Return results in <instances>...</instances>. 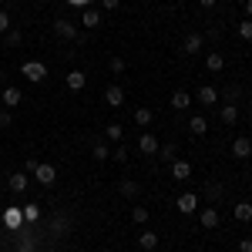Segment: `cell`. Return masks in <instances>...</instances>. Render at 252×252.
I'll list each match as a JSON object with an SVG mask.
<instances>
[{
  "label": "cell",
  "instance_id": "6da1fadb",
  "mask_svg": "<svg viewBox=\"0 0 252 252\" xmlns=\"http://www.w3.org/2000/svg\"><path fill=\"white\" fill-rule=\"evenodd\" d=\"M20 74L27 81H34V84H40V81L47 78V67L40 64V61H24V67H20Z\"/></svg>",
  "mask_w": 252,
  "mask_h": 252
},
{
  "label": "cell",
  "instance_id": "7a4b0ae2",
  "mask_svg": "<svg viewBox=\"0 0 252 252\" xmlns=\"http://www.w3.org/2000/svg\"><path fill=\"white\" fill-rule=\"evenodd\" d=\"M0 222H3L10 232H17L20 225H24V212H20L17 205H10V209H3V219H0Z\"/></svg>",
  "mask_w": 252,
  "mask_h": 252
},
{
  "label": "cell",
  "instance_id": "3957f363",
  "mask_svg": "<svg viewBox=\"0 0 252 252\" xmlns=\"http://www.w3.org/2000/svg\"><path fill=\"white\" fill-rule=\"evenodd\" d=\"M34 175H37L40 185H54V182H58V168H54V165H47V161H37Z\"/></svg>",
  "mask_w": 252,
  "mask_h": 252
},
{
  "label": "cell",
  "instance_id": "277c9868",
  "mask_svg": "<svg viewBox=\"0 0 252 252\" xmlns=\"http://www.w3.org/2000/svg\"><path fill=\"white\" fill-rule=\"evenodd\" d=\"M195 209H198V195H195V192L178 195V212H182V215H192Z\"/></svg>",
  "mask_w": 252,
  "mask_h": 252
},
{
  "label": "cell",
  "instance_id": "5b68a950",
  "mask_svg": "<svg viewBox=\"0 0 252 252\" xmlns=\"http://www.w3.org/2000/svg\"><path fill=\"white\" fill-rule=\"evenodd\" d=\"M54 34L64 37V40H74V37H78V27H74L71 20H54Z\"/></svg>",
  "mask_w": 252,
  "mask_h": 252
},
{
  "label": "cell",
  "instance_id": "8992f818",
  "mask_svg": "<svg viewBox=\"0 0 252 252\" xmlns=\"http://www.w3.org/2000/svg\"><path fill=\"white\" fill-rule=\"evenodd\" d=\"M215 101H219V91H215L212 84H202V88H198V104H205V108H215Z\"/></svg>",
  "mask_w": 252,
  "mask_h": 252
},
{
  "label": "cell",
  "instance_id": "52a82bcc",
  "mask_svg": "<svg viewBox=\"0 0 252 252\" xmlns=\"http://www.w3.org/2000/svg\"><path fill=\"white\" fill-rule=\"evenodd\" d=\"M138 152H141V155H158V138L155 135H141L138 138Z\"/></svg>",
  "mask_w": 252,
  "mask_h": 252
},
{
  "label": "cell",
  "instance_id": "ba28073f",
  "mask_svg": "<svg viewBox=\"0 0 252 252\" xmlns=\"http://www.w3.org/2000/svg\"><path fill=\"white\" fill-rule=\"evenodd\" d=\"M20 101H24V94H20V88H7V91L0 94V104H3V108H17Z\"/></svg>",
  "mask_w": 252,
  "mask_h": 252
},
{
  "label": "cell",
  "instance_id": "9c48e42d",
  "mask_svg": "<svg viewBox=\"0 0 252 252\" xmlns=\"http://www.w3.org/2000/svg\"><path fill=\"white\" fill-rule=\"evenodd\" d=\"M104 101H108V108H121V104H125V91H121L118 84H111V88L104 91Z\"/></svg>",
  "mask_w": 252,
  "mask_h": 252
},
{
  "label": "cell",
  "instance_id": "30bf717a",
  "mask_svg": "<svg viewBox=\"0 0 252 252\" xmlns=\"http://www.w3.org/2000/svg\"><path fill=\"white\" fill-rule=\"evenodd\" d=\"M172 175L178 178V182H185V178L192 175V165H189L185 158H175V161H172Z\"/></svg>",
  "mask_w": 252,
  "mask_h": 252
},
{
  "label": "cell",
  "instance_id": "8fae6325",
  "mask_svg": "<svg viewBox=\"0 0 252 252\" xmlns=\"http://www.w3.org/2000/svg\"><path fill=\"white\" fill-rule=\"evenodd\" d=\"M232 155L235 158H249L252 155V141L249 138H235L232 141Z\"/></svg>",
  "mask_w": 252,
  "mask_h": 252
},
{
  "label": "cell",
  "instance_id": "7c38bea8",
  "mask_svg": "<svg viewBox=\"0 0 252 252\" xmlns=\"http://www.w3.org/2000/svg\"><path fill=\"white\" fill-rule=\"evenodd\" d=\"M198 222H202L205 229H215V225H219V209H202Z\"/></svg>",
  "mask_w": 252,
  "mask_h": 252
},
{
  "label": "cell",
  "instance_id": "4fadbf2b",
  "mask_svg": "<svg viewBox=\"0 0 252 252\" xmlns=\"http://www.w3.org/2000/svg\"><path fill=\"white\" fill-rule=\"evenodd\" d=\"M138 246H141L145 252H152V249L158 246V232H148V229H145V232L138 235Z\"/></svg>",
  "mask_w": 252,
  "mask_h": 252
},
{
  "label": "cell",
  "instance_id": "5bb4252c",
  "mask_svg": "<svg viewBox=\"0 0 252 252\" xmlns=\"http://www.w3.org/2000/svg\"><path fill=\"white\" fill-rule=\"evenodd\" d=\"M189 104H192V97H189V91H175V94H172V108H175V111H185Z\"/></svg>",
  "mask_w": 252,
  "mask_h": 252
},
{
  "label": "cell",
  "instance_id": "9a60e30c",
  "mask_svg": "<svg viewBox=\"0 0 252 252\" xmlns=\"http://www.w3.org/2000/svg\"><path fill=\"white\" fill-rule=\"evenodd\" d=\"M232 215H235V222H249L252 219V205L249 202H239V205L232 209Z\"/></svg>",
  "mask_w": 252,
  "mask_h": 252
},
{
  "label": "cell",
  "instance_id": "2e32d148",
  "mask_svg": "<svg viewBox=\"0 0 252 252\" xmlns=\"http://www.w3.org/2000/svg\"><path fill=\"white\" fill-rule=\"evenodd\" d=\"M7 182H10V192H24V189H27V175L24 172H14Z\"/></svg>",
  "mask_w": 252,
  "mask_h": 252
},
{
  "label": "cell",
  "instance_id": "e0dca14e",
  "mask_svg": "<svg viewBox=\"0 0 252 252\" xmlns=\"http://www.w3.org/2000/svg\"><path fill=\"white\" fill-rule=\"evenodd\" d=\"M202 51V34H189L185 37V54H198Z\"/></svg>",
  "mask_w": 252,
  "mask_h": 252
},
{
  "label": "cell",
  "instance_id": "ac0fdd59",
  "mask_svg": "<svg viewBox=\"0 0 252 252\" xmlns=\"http://www.w3.org/2000/svg\"><path fill=\"white\" fill-rule=\"evenodd\" d=\"M84 84H88V78H84L81 71H71V74H67V88H71V91H81Z\"/></svg>",
  "mask_w": 252,
  "mask_h": 252
},
{
  "label": "cell",
  "instance_id": "d6986e66",
  "mask_svg": "<svg viewBox=\"0 0 252 252\" xmlns=\"http://www.w3.org/2000/svg\"><path fill=\"white\" fill-rule=\"evenodd\" d=\"M189 131H192L195 138L205 135V131H209V121H205V118H192V121H189Z\"/></svg>",
  "mask_w": 252,
  "mask_h": 252
},
{
  "label": "cell",
  "instance_id": "ffe728a7",
  "mask_svg": "<svg viewBox=\"0 0 252 252\" xmlns=\"http://www.w3.org/2000/svg\"><path fill=\"white\" fill-rule=\"evenodd\" d=\"M81 24H84L88 31H94L97 24H101V14H97V10H84V17H81Z\"/></svg>",
  "mask_w": 252,
  "mask_h": 252
},
{
  "label": "cell",
  "instance_id": "44dd1931",
  "mask_svg": "<svg viewBox=\"0 0 252 252\" xmlns=\"http://www.w3.org/2000/svg\"><path fill=\"white\" fill-rule=\"evenodd\" d=\"M205 67H209V71H222V67H225V58H222V54H209V58H205Z\"/></svg>",
  "mask_w": 252,
  "mask_h": 252
},
{
  "label": "cell",
  "instance_id": "7402d4cb",
  "mask_svg": "<svg viewBox=\"0 0 252 252\" xmlns=\"http://www.w3.org/2000/svg\"><path fill=\"white\" fill-rule=\"evenodd\" d=\"M222 121H225V125H235V121H239V108H235V104H225V108H222Z\"/></svg>",
  "mask_w": 252,
  "mask_h": 252
},
{
  "label": "cell",
  "instance_id": "603a6c76",
  "mask_svg": "<svg viewBox=\"0 0 252 252\" xmlns=\"http://www.w3.org/2000/svg\"><path fill=\"white\" fill-rule=\"evenodd\" d=\"M121 195H125V198H135V195H138V182L125 178V182H121Z\"/></svg>",
  "mask_w": 252,
  "mask_h": 252
},
{
  "label": "cell",
  "instance_id": "cb8c5ba5",
  "mask_svg": "<svg viewBox=\"0 0 252 252\" xmlns=\"http://www.w3.org/2000/svg\"><path fill=\"white\" fill-rule=\"evenodd\" d=\"M20 212H24V222H37L40 219V205H24Z\"/></svg>",
  "mask_w": 252,
  "mask_h": 252
},
{
  "label": "cell",
  "instance_id": "d4e9b609",
  "mask_svg": "<svg viewBox=\"0 0 252 252\" xmlns=\"http://www.w3.org/2000/svg\"><path fill=\"white\" fill-rule=\"evenodd\" d=\"M131 222H135V225H145V222H148V209L135 205V209H131Z\"/></svg>",
  "mask_w": 252,
  "mask_h": 252
},
{
  "label": "cell",
  "instance_id": "484cf974",
  "mask_svg": "<svg viewBox=\"0 0 252 252\" xmlns=\"http://www.w3.org/2000/svg\"><path fill=\"white\" fill-rule=\"evenodd\" d=\"M135 125H141V128L152 125V111H148V108H138V111H135Z\"/></svg>",
  "mask_w": 252,
  "mask_h": 252
},
{
  "label": "cell",
  "instance_id": "4316f807",
  "mask_svg": "<svg viewBox=\"0 0 252 252\" xmlns=\"http://www.w3.org/2000/svg\"><path fill=\"white\" fill-rule=\"evenodd\" d=\"M158 155L161 161H175V145H158Z\"/></svg>",
  "mask_w": 252,
  "mask_h": 252
},
{
  "label": "cell",
  "instance_id": "83f0119b",
  "mask_svg": "<svg viewBox=\"0 0 252 252\" xmlns=\"http://www.w3.org/2000/svg\"><path fill=\"white\" fill-rule=\"evenodd\" d=\"M128 155H131V152H128V148H125V145H118L115 152H111V158H115L118 165H125V161H128Z\"/></svg>",
  "mask_w": 252,
  "mask_h": 252
},
{
  "label": "cell",
  "instance_id": "f1b7e54d",
  "mask_svg": "<svg viewBox=\"0 0 252 252\" xmlns=\"http://www.w3.org/2000/svg\"><path fill=\"white\" fill-rule=\"evenodd\" d=\"M91 155H94L97 161H108V158H111V152H108V145H94V152H91Z\"/></svg>",
  "mask_w": 252,
  "mask_h": 252
},
{
  "label": "cell",
  "instance_id": "f546056e",
  "mask_svg": "<svg viewBox=\"0 0 252 252\" xmlns=\"http://www.w3.org/2000/svg\"><path fill=\"white\" fill-rule=\"evenodd\" d=\"M239 37L252 40V20H242V24H239Z\"/></svg>",
  "mask_w": 252,
  "mask_h": 252
},
{
  "label": "cell",
  "instance_id": "4dcf8cb0",
  "mask_svg": "<svg viewBox=\"0 0 252 252\" xmlns=\"http://www.w3.org/2000/svg\"><path fill=\"white\" fill-rule=\"evenodd\" d=\"M14 125V115H10V108H0V128H10Z\"/></svg>",
  "mask_w": 252,
  "mask_h": 252
},
{
  "label": "cell",
  "instance_id": "1f68e13d",
  "mask_svg": "<svg viewBox=\"0 0 252 252\" xmlns=\"http://www.w3.org/2000/svg\"><path fill=\"white\" fill-rule=\"evenodd\" d=\"M205 195H209V198H219V195H222V185H219V182H209V185H205Z\"/></svg>",
  "mask_w": 252,
  "mask_h": 252
},
{
  "label": "cell",
  "instance_id": "d6a6232c",
  "mask_svg": "<svg viewBox=\"0 0 252 252\" xmlns=\"http://www.w3.org/2000/svg\"><path fill=\"white\" fill-rule=\"evenodd\" d=\"M108 141H121V125H108Z\"/></svg>",
  "mask_w": 252,
  "mask_h": 252
},
{
  "label": "cell",
  "instance_id": "836d02e7",
  "mask_svg": "<svg viewBox=\"0 0 252 252\" xmlns=\"http://www.w3.org/2000/svg\"><path fill=\"white\" fill-rule=\"evenodd\" d=\"M108 67H111L115 74H121V71H125V61H121V58H111V61H108Z\"/></svg>",
  "mask_w": 252,
  "mask_h": 252
},
{
  "label": "cell",
  "instance_id": "e575fe53",
  "mask_svg": "<svg viewBox=\"0 0 252 252\" xmlns=\"http://www.w3.org/2000/svg\"><path fill=\"white\" fill-rule=\"evenodd\" d=\"M7 31H10V17L0 10V34H7Z\"/></svg>",
  "mask_w": 252,
  "mask_h": 252
},
{
  "label": "cell",
  "instance_id": "d590c367",
  "mask_svg": "<svg viewBox=\"0 0 252 252\" xmlns=\"http://www.w3.org/2000/svg\"><path fill=\"white\" fill-rule=\"evenodd\" d=\"M7 44H20V31H7Z\"/></svg>",
  "mask_w": 252,
  "mask_h": 252
},
{
  "label": "cell",
  "instance_id": "8d00e7d4",
  "mask_svg": "<svg viewBox=\"0 0 252 252\" xmlns=\"http://www.w3.org/2000/svg\"><path fill=\"white\" fill-rule=\"evenodd\" d=\"M239 252H252V239H242L239 242Z\"/></svg>",
  "mask_w": 252,
  "mask_h": 252
},
{
  "label": "cell",
  "instance_id": "74e56055",
  "mask_svg": "<svg viewBox=\"0 0 252 252\" xmlns=\"http://www.w3.org/2000/svg\"><path fill=\"white\" fill-rule=\"evenodd\" d=\"M118 3H121V0H101V7H104V10H115Z\"/></svg>",
  "mask_w": 252,
  "mask_h": 252
},
{
  "label": "cell",
  "instance_id": "f35d334b",
  "mask_svg": "<svg viewBox=\"0 0 252 252\" xmlns=\"http://www.w3.org/2000/svg\"><path fill=\"white\" fill-rule=\"evenodd\" d=\"M67 3H71V7H88L91 0H67Z\"/></svg>",
  "mask_w": 252,
  "mask_h": 252
},
{
  "label": "cell",
  "instance_id": "ab89813d",
  "mask_svg": "<svg viewBox=\"0 0 252 252\" xmlns=\"http://www.w3.org/2000/svg\"><path fill=\"white\" fill-rule=\"evenodd\" d=\"M198 3H202V7H215V0H198Z\"/></svg>",
  "mask_w": 252,
  "mask_h": 252
},
{
  "label": "cell",
  "instance_id": "60d3db41",
  "mask_svg": "<svg viewBox=\"0 0 252 252\" xmlns=\"http://www.w3.org/2000/svg\"><path fill=\"white\" fill-rule=\"evenodd\" d=\"M246 14H249V17H252V0H246Z\"/></svg>",
  "mask_w": 252,
  "mask_h": 252
},
{
  "label": "cell",
  "instance_id": "b9f144b4",
  "mask_svg": "<svg viewBox=\"0 0 252 252\" xmlns=\"http://www.w3.org/2000/svg\"><path fill=\"white\" fill-rule=\"evenodd\" d=\"M0 219H3V209H0Z\"/></svg>",
  "mask_w": 252,
  "mask_h": 252
}]
</instances>
